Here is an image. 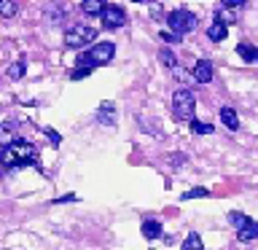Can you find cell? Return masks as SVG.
<instances>
[{
  "label": "cell",
  "instance_id": "cell-1",
  "mask_svg": "<svg viewBox=\"0 0 258 250\" xmlns=\"http://www.w3.org/2000/svg\"><path fill=\"white\" fill-rule=\"evenodd\" d=\"M0 161L6 167H24V164H35L38 161V151L35 145L27 140H11L0 151Z\"/></svg>",
  "mask_w": 258,
  "mask_h": 250
},
{
  "label": "cell",
  "instance_id": "cell-2",
  "mask_svg": "<svg viewBox=\"0 0 258 250\" xmlns=\"http://www.w3.org/2000/svg\"><path fill=\"white\" fill-rule=\"evenodd\" d=\"M113 54H116V46L108 43V40H105V43H94L86 54L78 56V65H86V68H94V65H108L113 59Z\"/></svg>",
  "mask_w": 258,
  "mask_h": 250
},
{
  "label": "cell",
  "instance_id": "cell-3",
  "mask_svg": "<svg viewBox=\"0 0 258 250\" xmlns=\"http://www.w3.org/2000/svg\"><path fill=\"white\" fill-rule=\"evenodd\" d=\"M194 110H197V97H194L191 89H177L172 94V113L177 118H194Z\"/></svg>",
  "mask_w": 258,
  "mask_h": 250
},
{
  "label": "cell",
  "instance_id": "cell-4",
  "mask_svg": "<svg viewBox=\"0 0 258 250\" xmlns=\"http://www.w3.org/2000/svg\"><path fill=\"white\" fill-rule=\"evenodd\" d=\"M97 38V30L89 27V24H73V27L64 32V46L68 48H84L86 43H92Z\"/></svg>",
  "mask_w": 258,
  "mask_h": 250
},
{
  "label": "cell",
  "instance_id": "cell-5",
  "mask_svg": "<svg viewBox=\"0 0 258 250\" xmlns=\"http://www.w3.org/2000/svg\"><path fill=\"white\" fill-rule=\"evenodd\" d=\"M167 24L169 30L177 32V35H185V32H191L197 27V16L191 11H185V8H177V11H169L167 14Z\"/></svg>",
  "mask_w": 258,
  "mask_h": 250
},
{
  "label": "cell",
  "instance_id": "cell-6",
  "mask_svg": "<svg viewBox=\"0 0 258 250\" xmlns=\"http://www.w3.org/2000/svg\"><path fill=\"white\" fill-rule=\"evenodd\" d=\"M100 19H102V27L118 30V27H124V24H126V14H124V8H121V6H105L100 11Z\"/></svg>",
  "mask_w": 258,
  "mask_h": 250
},
{
  "label": "cell",
  "instance_id": "cell-7",
  "mask_svg": "<svg viewBox=\"0 0 258 250\" xmlns=\"http://www.w3.org/2000/svg\"><path fill=\"white\" fill-rule=\"evenodd\" d=\"M213 76H215V70H213V62H210V59H199L197 65H194L191 78L197 81V84H210Z\"/></svg>",
  "mask_w": 258,
  "mask_h": 250
},
{
  "label": "cell",
  "instance_id": "cell-8",
  "mask_svg": "<svg viewBox=\"0 0 258 250\" xmlns=\"http://www.w3.org/2000/svg\"><path fill=\"white\" fill-rule=\"evenodd\" d=\"M140 231H143L145 239H159L161 237V223L156 221V218H145L143 226H140Z\"/></svg>",
  "mask_w": 258,
  "mask_h": 250
},
{
  "label": "cell",
  "instance_id": "cell-9",
  "mask_svg": "<svg viewBox=\"0 0 258 250\" xmlns=\"http://www.w3.org/2000/svg\"><path fill=\"white\" fill-rule=\"evenodd\" d=\"M237 239H239V242H253V239H258V223H255V221H247L245 226H239V229H237Z\"/></svg>",
  "mask_w": 258,
  "mask_h": 250
},
{
  "label": "cell",
  "instance_id": "cell-10",
  "mask_svg": "<svg viewBox=\"0 0 258 250\" xmlns=\"http://www.w3.org/2000/svg\"><path fill=\"white\" fill-rule=\"evenodd\" d=\"M97 118L102 121V124H116V105L113 102H102L100 105V113H97Z\"/></svg>",
  "mask_w": 258,
  "mask_h": 250
},
{
  "label": "cell",
  "instance_id": "cell-11",
  "mask_svg": "<svg viewBox=\"0 0 258 250\" xmlns=\"http://www.w3.org/2000/svg\"><path fill=\"white\" fill-rule=\"evenodd\" d=\"M102 8H105V0H84V3H81V11L86 16H100Z\"/></svg>",
  "mask_w": 258,
  "mask_h": 250
},
{
  "label": "cell",
  "instance_id": "cell-12",
  "mask_svg": "<svg viewBox=\"0 0 258 250\" xmlns=\"http://www.w3.org/2000/svg\"><path fill=\"white\" fill-rule=\"evenodd\" d=\"M221 121L229 129H239V118H237V110L234 108H221Z\"/></svg>",
  "mask_w": 258,
  "mask_h": 250
},
{
  "label": "cell",
  "instance_id": "cell-13",
  "mask_svg": "<svg viewBox=\"0 0 258 250\" xmlns=\"http://www.w3.org/2000/svg\"><path fill=\"white\" fill-rule=\"evenodd\" d=\"M226 35H229V27H226L223 22H218V19H215L213 27L207 30V38H210V40H223Z\"/></svg>",
  "mask_w": 258,
  "mask_h": 250
},
{
  "label": "cell",
  "instance_id": "cell-14",
  "mask_svg": "<svg viewBox=\"0 0 258 250\" xmlns=\"http://www.w3.org/2000/svg\"><path fill=\"white\" fill-rule=\"evenodd\" d=\"M237 54H239L245 62H255V59H258V48H253L250 43H237Z\"/></svg>",
  "mask_w": 258,
  "mask_h": 250
},
{
  "label": "cell",
  "instance_id": "cell-15",
  "mask_svg": "<svg viewBox=\"0 0 258 250\" xmlns=\"http://www.w3.org/2000/svg\"><path fill=\"white\" fill-rule=\"evenodd\" d=\"M24 73H27V62H24V59H16L11 68H8V78H11V81H19Z\"/></svg>",
  "mask_w": 258,
  "mask_h": 250
},
{
  "label": "cell",
  "instance_id": "cell-16",
  "mask_svg": "<svg viewBox=\"0 0 258 250\" xmlns=\"http://www.w3.org/2000/svg\"><path fill=\"white\" fill-rule=\"evenodd\" d=\"M19 11V6H16V0H0V16H6V19H11L16 16Z\"/></svg>",
  "mask_w": 258,
  "mask_h": 250
},
{
  "label": "cell",
  "instance_id": "cell-17",
  "mask_svg": "<svg viewBox=\"0 0 258 250\" xmlns=\"http://www.w3.org/2000/svg\"><path fill=\"white\" fill-rule=\"evenodd\" d=\"M183 250H205V245H202V237L199 234H188V237H185V242H183Z\"/></svg>",
  "mask_w": 258,
  "mask_h": 250
},
{
  "label": "cell",
  "instance_id": "cell-18",
  "mask_svg": "<svg viewBox=\"0 0 258 250\" xmlns=\"http://www.w3.org/2000/svg\"><path fill=\"white\" fill-rule=\"evenodd\" d=\"M159 59H161V65H167L169 70L177 68V56H175L172 51H169V48H161V51H159Z\"/></svg>",
  "mask_w": 258,
  "mask_h": 250
},
{
  "label": "cell",
  "instance_id": "cell-19",
  "mask_svg": "<svg viewBox=\"0 0 258 250\" xmlns=\"http://www.w3.org/2000/svg\"><path fill=\"white\" fill-rule=\"evenodd\" d=\"M46 16H48V22H54V24H59V22L64 19V8H62L59 3H54L51 8H48V14H46Z\"/></svg>",
  "mask_w": 258,
  "mask_h": 250
},
{
  "label": "cell",
  "instance_id": "cell-20",
  "mask_svg": "<svg viewBox=\"0 0 258 250\" xmlns=\"http://www.w3.org/2000/svg\"><path fill=\"white\" fill-rule=\"evenodd\" d=\"M191 132H197V135H210V132H213V124H202V121L191 118Z\"/></svg>",
  "mask_w": 258,
  "mask_h": 250
},
{
  "label": "cell",
  "instance_id": "cell-21",
  "mask_svg": "<svg viewBox=\"0 0 258 250\" xmlns=\"http://www.w3.org/2000/svg\"><path fill=\"white\" fill-rule=\"evenodd\" d=\"M250 221V218L245 215V213H229V223L234 226V229H239V226H245Z\"/></svg>",
  "mask_w": 258,
  "mask_h": 250
},
{
  "label": "cell",
  "instance_id": "cell-22",
  "mask_svg": "<svg viewBox=\"0 0 258 250\" xmlns=\"http://www.w3.org/2000/svg\"><path fill=\"white\" fill-rule=\"evenodd\" d=\"M202 197H210L207 189H188L183 194V199H202Z\"/></svg>",
  "mask_w": 258,
  "mask_h": 250
},
{
  "label": "cell",
  "instance_id": "cell-23",
  "mask_svg": "<svg viewBox=\"0 0 258 250\" xmlns=\"http://www.w3.org/2000/svg\"><path fill=\"white\" fill-rule=\"evenodd\" d=\"M183 35H177V32H172V30H164L161 32V40H167V43H177Z\"/></svg>",
  "mask_w": 258,
  "mask_h": 250
},
{
  "label": "cell",
  "instance_id": "cell-24",
  "mask_svg": "<svg viewBox=\"0 0 258 250\" xmlns=\"http://www.w3.org/2000/svg\"><path fill=\"white\" fill-rule=\"evenodd\" d=\"M89 73H92V68H84V65H78V70L73 73V81H81V78H86Z\"/></svg>",
  "mask_w": 258,
  "mask_h": 250
},
{
  "label": "cell",
  "instance_id": "cell-25",
  "mask_svg": "<svg viewBox=\"0 0 258 250\" xmlns=\"http://www.w3.org/2000/svg\"><path fill=\"white\" fill-rule=\"evenodd\" d=\"M43 132H46V137H48V140H51L54 145H59V135H56L54 129H43Z\"/></svg>",
  "mask_w": 258,
  "mask_h": 250
},
{
  "label": "cell",
  "instance_id": "cell-26",
  "mask_svg": "<svg viewBox=\"0 0 258 250\" xmlns=\"http://www.w3.org/2000/svg\"><path fill=\"white\" fill-rule=\"evenodd\" d=\"M78 197L76 194H68V197H59V199H54V205H62V202H76Z\"/></svg>",
  "mask_w": 258,
  "mask_h": 250
},
{
  "label": "cell",
  "instance_id": "cell-27",
  "mask_svg": "<svg viewBox=\"0 0 258 250\" xmlns=\"http://www.w3.org/2000/svg\"><path fill=\"white\" fill-rule=\"evenodd\" d=\"M242 3H245V0H223V6H226V8H239Z\"/></svg>",
  "mask_w": 258,
  "mask_h": 250
},
{
  "label": "cell",
  "instance_id": "cell-28",
  "mask_svg": "<svg viewBox=\"0 0 258 250\" xmlns=\"http://www.w3.org/2000/svg\"><path fill=\"white\" fill-rule=\"evenodd\" d=\"M135 3H148V0H135Z\"/></svg>",
  "mask_w": 258,
  "mask_h": 250
}]
</instances>
